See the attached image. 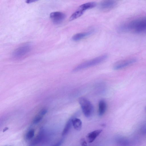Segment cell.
Returning <instances> with one entry per match:
<instances>
[{"label":"cell","mask_w":146,"mask_h":146,"mask_svg":"<svg viewBox=\"0 0 146 146\" xmlns=\"http://www.w3.org/2000/svg\"><path fill=\"white\" fill-rule=\"evenodd\" d=\"M8 128L7 127H5L3 130V132H4L8 129Z\"/></svg>","instance_id":"ffe728a7"},{"label":"cell","mask_w":146,"mask_h":146,"mask_svg":"<svg viewBox=\"0 0 146 146\" xmlns=\"http://www.w3.org/2000/svg\"><path fill=\"white\" fill-rule=\"evenodd\" d=\"M102 131V129H98L89 133L87 136L89 143H91L93 142Z\"/></svg>","instance_id":"ba28073f"},{"label":"cell","mask_w":146,"mask_h":146,"mask_svg":"<svg viewBox=\"0 0 146 146\" xmlns=\"http://www.w3.org/2000/svg\"><path fill=\"white\" fill-rule=\"evenodd\" d=\"M96 5V3L93 2H87L81 5L78 8L84 11L95 7Z\"/></svg>","instance_id":"5bb4252c"},{"label":"cell","mask_w":146,"mask_h":146,"mask_svg":"<svg viewBox=\"0 0 146 146\" xmlns=\"http://www.w3.org/2000/svg\"><path fill=\"white\" fill-rule=\"evenodd\" d=\"M36 1H35V0H27L26 1V3H29L33 2H35Z\"/></svg>","instance_id":"d6986e66"},{"label":"cell","mask_w":146,"mask_h":146,"mask_svg":"<svg viewBox=\"0 0 146 146\" xmlns=\"http://www.w3.org/2000/svg\"><path fill=\"white\" fill-rule=\"evenodd\" d=\"M79 102L84 115L87 117H90L93 111V106L91 102L85 98L80 97Z\"/></svg>","instance_id":"3957f363"},{"label":"cell","mask_w":146,"mask_h":146,"mask_svg":"<svg viewBox=\"0 0 146 146\" xmlns=\"http://www.w3.org/2000/svg\"><path fill=\"white\" fill-rule=\"evenodd\" d=\"M85 11L82 9L78 8L74 13H73L69 18L70 21L74 20L81 16Z\"/></svg>","instance_id":"4fadbf2b"},{"label":"cell","mask_w":146,"mask_h":146,"mask_svg":"<svg viewBox=\"0 0 146 146\" xmlns=\"http://www.w3.org/2000/svg\"><path fill=\"white\" fill-rule=\"evenodd\" d=\"M72 124L75 129L77 131L80 130L82 127V122L79 119L77 118H72Z\"/></svg>","instance_id":"7c38bea8"},{"label":"cell","mask_w":146,"mask_h":146,"mask_svg":"<svg viewBox=\"0 0 146 146\" xmlns=\"http://www.w3.org/2000/svg\"><path fill=\"white\" fill-rule=\"evenodd\" d=\"M120 32L133 31L136 33H140L146 30V17L123 24L118 28Z\"/></svg>","instance_id":"6da1fadb"},{"label":"cell","mask_w":146,"mask_h":146,"mask_svg":"<svg viewBox=\"0 0 146 146\" xmlns=\"http://www.w3.org/2000/svg\"><path fill=\"white\" fill-rule=\"evenodd\" d=\"M145 110H146V107H145Z\"/></svg>","instance_id":"44dd1931"},{"label":"cell","mask_w":146,"mask_h":146,"mask_svg":"<svg viewBox=\"0 0 146 146\" xmlns=\"http://www.w3.org/2000/svg\"><path fill=\"white\" fill-rule=\"evenodd\" d=\"M50 19L55 24H59L64 19L66 15L62 12L56 11L51 13L50 15Z\"/></svg>","instance_id":"8992f818"},{"label":"cell","mask_w":146,"mask_h":146,"mask_svg":"<svg viewBox=\"0 0 146 146\" xmlns=\"http://www.w3.org/2000/svg\"><path fill=\"white\" fill-rule=\"evenodd\" d=\"M47 111V110L45 108L41 110L34 117L33 121V123L35 124L38 123L46 113Z\"/></svg>","instance_id":"30bf717a"},{"label":"cell","mask_w":146,"mask_h":146,"mask_svg":"<svg viewBox=\"0 0 146 146\" xmlns=\"http://www.w3.org/2000/svg\"><path fill=\"white\" fill-rule=\"evenodd\" d=\"M116 5V2L114 1H104L100 3L99 8L103 11H108L113 8Z\"/></svg>","instance_id":"52a82bcc"},{"label":"cell","mask_w":146,"mask_h":146,"mask_svg":"<svg viewBox=\"0 0 146 146\" xmlns=\"http://www.w3.org/2000/svg\"><path fill=\"white\" fill-rule=\"evenodd\" d=\"M137 61L136 59L131 58L121 60L115 63L113 68L115 70L121 69L135 63Z\"/></svg>","instance_id":"5b68a950"},{"label":"cell","mask_w":146,"mask_h":146,"mask_svg":"<svg viewBox=\"0 0 146 146\" xmlns=\"http://www.w3.org/2000/svg\"><path fill=\"white\" fill-rule=\"evenodd\" d=\"M107 55L104 54L93 59L85 61L79 64L73 70L74 72L96 66L105 61L107 58Z\"/></svg>","instance_id":"7a4b0ae2"},{"label":"cell","mask_w":146,"mask_h":146,"mask_svg":"<svg viewBox=\"0 0 146 146\" xmlns=\"http://www.w3.org/2000/svg\"><path fill=\"white\" fill-rule=\"evenodd\" d=\"M53 146H54V145H53Z\"/></svg>","instance_id":"7402d4cb"},{"label":"cell","mask_w":146,"mask_h":146,"mask_svg":"<svg viewBox=\"0 0 146 146\" xmlns=\"http://www.w3.org/2000/svg\"><path fill=\"white\" fill-rule=\"evenodd\" d=\"M31 46L29 44L23 45L15 50L13 52V56L20 58L24 56L29 53L31 49Z\"/></svg>","instance_id":"277c9868"},{"label":"cell","mask_w":146,"mask_h":146,"mask_svg":"<svg viewBox=\"0 0 146 146\" xmlns=\"http://www.w3.org/2000/svg\"><path fill=\"white\" fill-rule=\"evenodd\" d=\"M35 131L33 129H31L28 131L25 135V139L27 140L31 139L34 136Z\"/></svg>","instance_id":"2e32d148"},{"label":"cell","mask_w":146,"mask_h":146,"mask_svg":"<svg viewBox=\"0 0 146 146\" xmlns=\"http://www.w3.org/2000/svg\"><path fill=\"white\" fill-rule=\"evenodd\" d=\"M92 32V31H89L77 33L72 36V39L74 41L80 40L90 35Z\"/></svg>","instance_id":"9c48e42d"},{"label":"cell","mask_w":146,"mask_h":146,"mask_svg":"<svg viewBox=\"0 0 146 146\" xmlns=\"http://www.w3.org/2000/svg\"><path fill=\"white\" fill-rule=\"evenodd\" d=\"M72 124V118L69 119L67 122L62 132V136L66 135L69 131Z\"/></svg>","instance_id":"9a60e30c"},{"label":"cell","mask_w":146,"mask_h":146,"mask_svg":"<svg viewBox=\"0 0 146 146\" xmlns=\"http://www.w3.org/2000/svg\"><path fill=\"white\" fill-rule=\"evenodd\" d=\"M117 143L120 146H127L129 145V141L127 139L123 138L118 139Z\"/></svg>","instance_id":"e0dca14e"},{"label":"cell","mask_w":146,"mask_h":146,"mask_svg":"<svg viewBox=\"0 0 146 146\" xmlns=\"http://www.w3.org/2000/svg\"><path fill=\"white\" fill-rule=\"evenodd\" d=\"M80 143L82 146H87V143L84 138L80 140Z\"/></svg>","instance_id":"ac0fdd59"},{"label":"cell","mask_w":146,"mask_h":146,"mask_svg":"<svg viewBox=\"0 0 146 146\" xmlns=\"http://www.w3.org/2000/svg\"><path fill=\"white\" fill-rule=\"evenodd\" d=\"M107 108L106 104L103 100H100L98 104V114L99 115L102 116L105 113Z\"/></svg>","instance_id":"8fae6325"}]
</instances>
